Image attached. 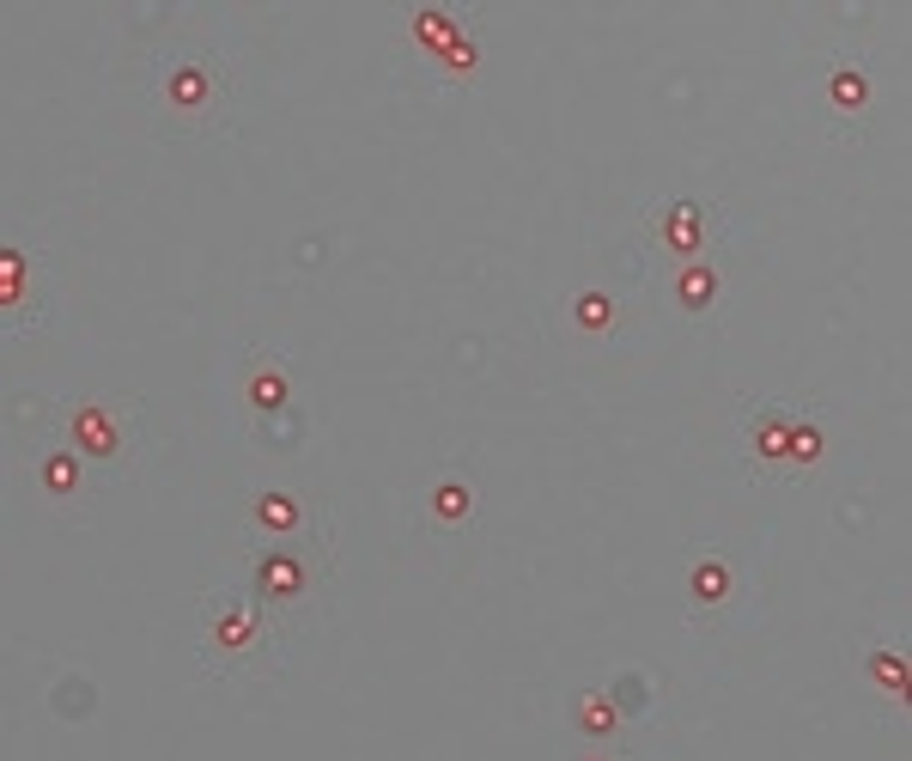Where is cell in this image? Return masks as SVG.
<instances>
[{
  "instance_id": "obj_1",
  "label": "cell",
  "mask_w": 912,
  "mask_h": 761,
  "mask_svg": "<svg viewBox=\"0 0 912 761\" xmlns=\"http://www.w3.org/2000/svg\"><path fill=\"white\" fill-rule=\"evenodd\" d=\"M754 457L761 463H815L821 457V433L810 427V421L761 415L754 421Z\"/></svg>"
},
{
  "instance_id": "obj_2",
  "label": "cell",
  "mask_w": 912,
  "mask_h": 761,
  "mask_svg": "<svg viewBox=\"0 0 912 761\" xmlns=\"http://www.w3.org/2000/svg\"><path fill=\"white\" fill-rule=\"evenodd\" d=\"M414 37H420V49H426V56H438L450 73L475 68V49H468L463 24H450L445 12H420V19H414Z\"/></svg>"
},
{
  "instance_id": "obj_3",
  "label": "cell",
  "mask_w": 912,
  "mask_h": 761,
  "mask_svg": "<svg viewBox=\"0 0 912 761\" xmlns=\"http://www.w3.org/2000/svg\"><path fill=\"white\" fill-rule=\"evenodd\" d=\"M214 98H219V80L207 68H195V61H182V68L165 73V110H177V116H207L214 110Z\"/></svg>"
},
{
  "instance_id": "obj_4",
  "label": "cell",
  "mask_w": 912,
  "mask_h": 761,
  "mask_svg": "<svg viewBox=\"0 0 912 761\" xmlns=\"http://www.w3.org/2000/svg\"><path fill=\"white\" fill-rule=\"evenodd\" d=\"M657 238H663V250L694 263V256L706 250V214H700L694 201H670V208L657 214Z\"/></svg>"
},
{
  "instance_id": "obj_5",
  "label": "cell",
  "mask_w": 912,
  "mask_h": 761,
  "mask_svg": "<svg viewBox=\"0 0 912 761\" xmlns=\"http://www.w3.org/2000/svg\"><path fill=\"white\" fill-rule=\"evenodd\" d=\"M305 579H310V566L298 561V554H262V561H256V585H262L268 597H298Z\"/></svg>"
},
{
  "instance_id": "obj_6",
  "label": "cell",
  "mask_w": 912,
  "mask_h": 761,
  "mask_svg": "<svg viewBox=\"0 0 912 761\" xmlns=\"http://www.w3.org/2000/svg\"><path fill=\"white\" fill-rule=\"evenodd\" d=\"M73 433H80V445L98 451V457H116V445H122V433H116V421L103 415V408H80V415H73Z\"/></svg>"
},
{
  "instance_id": "obj_7",
  "label": "cell",
  "mask_w": 912,
  "mask_h": 761,
  "mask_svg": "<svg viewBox=\"0 0 912 761\" xmlns=\"http://www.w3.org/2000/svg\"><path fill=\"white\" fill-rule=\"evenodd\" d=\"M256 640H262V622H256L250 610H226L214 622V646L219 652H244V646H256Z\"/></svg>"
},
{
  "instance_id": "obj_8",
  "label": "cell",
  "mask_w": 912,
  "mask_h": 761,
  "mask_svg": "<svg viewBox=\"0 0 912 761\" xmlns=\"http://www.w3.org/2000/svg\"><path fill=\"white\" fill-rule=\"evenodd\" d=\"M827 105L833 110H845V116H858L870 105V80L858 68H833V80H827Z\"/></svg>"
},
{
  "instance_id": "obj_9",
  "label": "cell",
  "mask_w": 912,
  "mask_h": 761,
  "mask_svg": "<svg viewBox=\"0 0 912 761\" xmlns=\"http://www.w3.org/2000/svg\"><path fill=\"white\" fill-rule=\"evenodd\" d=\"M615 299H608V293H578V305H572V324H578L584 335H608L615 329Z\"/></svg>"
},
{
  "instance_id": "obj_10",
  "label": "cell",
  "mask_w": 912,
  "mask_h": 761,
  "mask_svg": "<svg viewBox=\"0 0 912 761\" xmlns=\"http://www.w3.org/2000/svg\"><path fill=\"white\" fill-rule=\"evenodd\" d=\"M256 524H262L268 536H293V531H298V500L262 494V500H256Z\"/></svg>"
},
{
  "instance_id": "obj_11",
  "label": "cell",
  "mask_w": 912,
  "mask_h": 761,
  "mask_svg": "<svg viewBox=\"0 0 912 761\" xmlns=\"http://www.w3.org/2000/svg\"><path fill=\"white\" fill-rule=\"evenodd\" d=\"M675 287H682V305H687V312H706V305L718 299V275H712V268H700V263H687Z\"/></svg>"
},
{
  "instance_id": "obj_12",
  "label": "cell",
  "mask_w": 912,
  "mask_h": 761,
  "mask_svg": "<svg viewBox=\"0 0 912 761\" xmlns=\"http://www.w3.org/2000/svg\"><path fill=\"white\" fill-rule=\"evenodd\" d=\"M687 585H694L700 603H724V597H730V566H724V561H694Z\"/></svg>"
},
{
  "instance_id": "obj_13",
  "label": "cell",
  "mask_w": 912,
  "mask_h": 761,
  "mask_svg": "<svg viewBox=\"0 0 912 761\" xmlns=\"http://www.w3.org/2000/svg\"><path fill=\"white\" fill-rule=\"evenodd\" d=\"M468 506H475V500H468L463 482H438V487H433V518H438V524H463Z\"/></svg>"
},
{
  "instance_id": "obj_14",
  "label": "cell",
  "mask_w": 912,
  "mask_h": 761,
  "mask_svg": "<svg viewBox=\"0 0 912 761\" xmlns=\"http://www.w3.org/2000/svg\"><path fill=\"white\" fill-rule=\"evenodd\" d=\"M73 487H80V463H73L68 451H56V457H43V494L68 500Z\"/></svg>"
},
{
  "instance_id": "obj_15",
  "label": "cell",
  "mask_w": 912,
  "mask_h": 761,
  "mask_svg": "<svg viewBox=\"0 0 912 761\" xmlns=\"http://www.w3.org/2000/svg\"><path fill=\"white\" fill-rule=\"evenodd\" d=\"M870 676H876V689H882V694L906 701V658H894V652H870Z\"/></svg>"
},
{
  "instance_id": "obj_16",
  "label": "cell",
  "mask_w": 912,
  "mask_h": 761,
  "mask_svg": "<svg viewBox=\"0 0 912 761\" xmlns=\"http://www.w3.org/2000/svg\"><path fill=\"white\" fill-rule=\"evenodd\" d=\"M615 719H621V706L603 701V694H584V701H578V731H591V738H608Z\"/></svg>"
},
{
  "instance_id": "obj_17",
  "label": "cell",
  "mask_w": 912,
  "mask_h": 761,
  "mask_svg": "<svg viewBox=\"0 0 912 761\" xmlns=\"http://www.w3.org/2000/svg\"><path fill=\"white\" fill-rule=\"evenodd\" d=\"M250 403L256 408H280L286 403V378H280V372H256V378H250Z\"/></svg>"
},
{
  "instance_id": "obj_18",
  "label": "cell",
  "mask_w": 912,
  "mask_h": 761,
  "mask_svg": "<svg viewBox=\"0 0 912 761\" xmlns=\"http://www.w3.org/2000/svg\"><path fill=\"white\" fill-rule=\"evenodd\" d=\"M615 706H627V713H645L651 706V689L638 682V670H627V676L615 682Z\"/></svg>"
},
{
  "instance_id": "obj_19",
  "label": "cell",
  "mask_w": 912,
  "mask_h": 761,
  "mask_svg": "<svg viewBox=\"0 0 912 761\" xmlns=\"http://www.w3.org/2000/svg\"><path fill=\"white\" fill-rule=\"evenodd\" d=\"M0 275H7L0 299H7V305H19V299H24V263H19V250H0Z\"/></svg>"
}]
</instances>
